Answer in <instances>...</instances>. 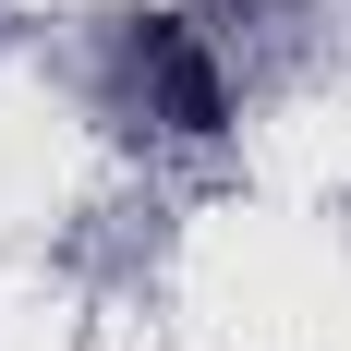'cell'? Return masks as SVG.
<instances>
[{
  "label": "cell",
  "instance_id": "6da1fadb",
  "mask_svg": "<svg viewBox=\"0 0 351 351\" xmlns=\"http://www.w3.org/2000/svg\"><path fill=\"white\" fill-rule=\"evenodd\" d=\"M134 85H145V109L170 121V134H218V61L194 49V25H170V12H145L134 25Z\"/></svg>",
  "mask_w": 351,
  "mask_h": 351
}]
</instances>
